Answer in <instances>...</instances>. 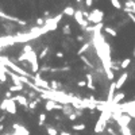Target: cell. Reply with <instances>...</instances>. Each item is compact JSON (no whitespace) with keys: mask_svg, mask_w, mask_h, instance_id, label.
Returning <instances> with one entry per match:
<instances>
[{"mask_svg":"<svg viewBox=\"0 0 135 135\" xmlns=\"http://www.w3.org/2000/svg\"><path fill=\"white\" fill-rule=\"evenodd\" d=\"M104 31L107 32V34H109L112 38H116V37H118V31L115 30V28H112L111 26H105V27H104Z\"/></svg>","mask_w":135,"mask_h":135,"instance_id":"obj_16","label":"cell"},{"mask_svg":"<svg viewBox=\"0 0 135 135\" xmlns=\"http://www.w3.org/2000/svg\"><path fill=\"white\" fill-rule=\"evenodd\" d=\"M0 18L6 19V20H8V22H16V23H19V20H20V19H18L16 16H9V15H7V14H4L2 9H0Z\"/></svg>","mask_w":135,"mask_h":135,"instance_id":"obj_12","label":"cell"},{"mask_svg":"<svg viewBox=\"0 0 135 135\" xmlns=\"http://www.w3.org/2000/svg\"><path fill=\"white\" fill-rule=\"evenodd\" d=\"M61 88H62V84L60 83V81H57V80H50V89H51V91L58 92Z\"/></svg>","mask_w":135,"mask_h":135,"instance_id":"obj_13","label":"cell"},{"mask_svg":"<svg viewBox=\"0 0 135 135\" xmlns=\"http://www.w3.org/2000/svg\"><path fill=\"white\" fill-rule=\"evenodd\" d=\"M91 49V42H86V43H84V45H81V47L78 50H77V55H84L86 51H88Z\"/></svg>","mask_w":135,"mask_h":135,"instance_id":"obj_10","label":"cell"},{"mask_svg":"<svg viewBox=\"0 0 135 135\" xmlns=\"http://www.w3.org/2000/svg\"><path fill=\"white\" fill-rule=\"evenodd\" d=\"M46 132H47V135H58V130H57L55 127L47 126L46 127Z\"/></svg>","mask_w":135,"mask_h":135,"instance_id":"obj_21","label":"cell"},{"mask_svg":"<svg viewBox=\"0 0 135 135\" xmlns=\"http://www.w3.org/2000/svg\"><path fill=\"white\" fill-rule=\"evenodd\" d=\"M3 26H4V30H6L7 34H12L14 31H15V26L11 25V23H3Z\"/></svg>","mask_w":135,"mask_h":135,"instance_id":"obj_17","label":"cell"},{"mask_svg":"<svg viewBox=\"0 0 135 135\" xmlns=\"http://www.w3.org/2000/svg\"><path fill=\"white\" fill-rule=\"evenodd\" d=\"M77 86H80V88H83V86H86V81H83V80L77 81Z\"/></svg>","mask_w":135,"mask_h":135,"instance_id":"obj_29","label":"cell"},{"mask_svg":"<svg viewBox=\"0 0 135 135\" xmlns=\"http://www.w3.org/2000/svg\"><path fill=\"white\" fill-rule=\"evenodd\" d=\"M55 105H57V101H54V100H46L45 108L47 111H53V109H55Z\"/></svg>","mask_w":135,"mask_h":135,"instance_id":"obj_15","label":"cell"},{"mask_svg":"<svg viewBox=\"0 0 135 135\" xmlns=\"http://www.w3.org/2000/svg\"><path fill=\"white\" fill-rule=\"evenodd\" d=\"M131 116L127 114H122L120 115V118L118 119V122H119V127H128L130 126V123H131Z\"/></svg>","mask_w":135,"mask_h":135,"instance_id":"obj_5","label":"cell"},{"mask_svg":"<svg viewBox=\"0 0 135 135\" xmlns=\"http://www.w3.org/2000/svg\"><path fill=\"white\" fill-rule=\"evenodd\" d=\"M111 4L114 6V8H115V9H122V8H123L122 3H120L119 0H111Z\"/></svg>","mask_w":135,"mask_h":135,"instance_id":"obj_24","label":"cell"},{"mask_svg":"<svg viewBox=\"0 0 135 135\" xmlns=\"http://www.w3.org/2000/svg\"><path fill=\"white\" fill-rule=\"evenodd\" d=\"M34 49H32V46L30 45V43H27V45L23 46V49H22V53L23 54H27V53H31Z\"/></svg>","mask_w":135,"mask_h":135,"instance_id":"obj_23","label":"cell"},{"mask_svg":"<svg viewBox=\"0 0 135 135\" xmlns=\"http://www.w3.org/2000/svg\"><path fill=\"white\" fill-rule=\"evenodd\" d=\"M77 118H78V116H77V115H76V112H74V114H72V115H70V116L68 118V119H69L70 122H74V120H76Z\"/></svg>","mask_w":135,"mask_h":135,"instance_id":"obj_31","label":"cell"},{"mask_svg":"<svg viewBox=\"0 0 135 135\" xmlns=\"http://www.w3.org/2000/svg\"><path fill=\"white\" fill-rule=\"evenodd\" d=\"M74 108H73V105L72 104H66V105H64V108H62V115H64V116H66V118H69L72 114H74Z\"/></svg>","mask_w":135,"mask_h":135,"instance_id":"obj_9","label":"cell"},{"mask_svg":"<svg viewBox=\"0 0 135 135\" xmlns=\"http://www.w3.org/2000/svg\"><path fill=\"white\" fill-rule=\"evenodd\" d=\"M62 34H64L65 37H69L70 34H72V27L70 25H65L64 27H62Z\"/></svg>","mask_w":135,"mask_h":135,"instance_id":"obj_20","label":"cell"},{"mask_svg":"<svg viewBox=\"0 0 135 135\" xmlns=\"http://www.w3.org/2000/svg\"><path fill=\"white\" fill-rule=\"evenodd\" d=\"M134 57H135V49H134Z\"/></svg>","mask_w":135,"mask_h":135,"instance_id":"obj_37","label":"cell"},{"mask_svg":"<svg viewBox=\"0 0 135 135\" xmlns=\"http://www.w3.org/2000/svg\"><path fill=\"white\" fill-rule=\"evenodd\" d=\"M47 53H50V47H49V46L45 47V49L42 50V53L39 54V60H43V58H45V57L47 55Z\"/></svg>","mask_w":135,"mask_h":135,"instance_id":"obj_26","label":"cell"},{"mask_svg":"<svg viewBox=\"0 0 135 135\" xmlns=\"http://www.w3.org/2000/svg\"><path fill=\"white\" fill-rule=\"evenodd\" d=\"M120 132H122V135H132V131L130 130V127H120Z\"/></svg>","mask_w":135,"mask_h":135,"instance_id":"obj_25","label":"cell"},{"mask_svg":"<svg viewBox=\"0 0 135 135\" xmlns=\"http://www.w3.org/2000/svg\"><path fill=\"white\" fill-rule=\"evenodd\" d=\"M6 99H14V96H12V92H6Z\"/></svg>","mask_w":135,"mask_h":135,"instance_id":"obj_33","label":"cell"},{"mask_svg":"<svg viewBox=\"0 0 135 135\" xmlns=\"http://www.w3.org/2000/svg\"><path fill=\"white\" fill-rule=\"evenodd\" d=\"M124 97H126V93L124 92H116V95H115V97L112 100V104L114 105H119V103L122 101Z\"/></svg>","mask_w":135,"mask_h":135,"instance_id":"obj_11","label":"cell"},{"mask_svg":"<svg viewBox=\"0 0 135 135\" xmlns=\"http://www.w3.org/2000/svg\"><path fill=\"white\" fill-rule=\"evenodd\" d=\"M86 128V124L84 123H77V124H72V130L74 131H83V130Z\"/></svg>","mask_w":135,"mask_h":135,"instance_id":"obj_19","label":"cell"},{"mask_svg":"<svg viewBox=\"0 0 135 135\" xmlns=\"http://www.w3.org/2000/svg\"><path fill=\"white\" fill-rule=\"evenodd\" d=\"M55 57H57V58H64L65 54H64L62 51H57V53H55Z\"/></svg>","mask_w":135,"mask_h":135,"instance_id":"obj_32","label":"cell"},{"mask_svg":"<svg viewBox=\"0 0 135 135\" xmlns=\"http://www.w3.org/2000/svg\"><path fill=\"white\" fill-rule=\"evenodd\" d=\"M76 11H77V9H74L73 6H66L62 14H64V15H66V16H74Z\"/></svg>","mask_w":135,"mask_h":135,"instance_id":"obj_14","label":"cell"},{"mask_svg":"<svg viewBox=\"0 0 135 135\" xmlns=\"http://www.w3.org/2000/svg\"><path fill=\"white\" fill-rule=\"evenodd\" d=\"M128 76H130V74H128V72H124V73H122V74H120L119 80L116 81V83H115V85H116V91H118V89H120V88H122V86H123L124 84L127 83Z\"/></svg>","mask_w":135,"mask_h":135,"instance_id":"obj_6","label":"cell"},{"mask_svg":"<svg viewBox=\"0 0 135 135\" xmlns=\"http://www.w3.org/2000/svg\"><path fill=\"white\" fill-rule=\"evenodd\" d=\"M14 100H15V103L20 104L25 109H28V104H30V101L27 100V96H25L23 93H18L14 96Z\"/></svg>","mask_w":135,"mask_h":135,"instance_id":"obj_4","label":"cell"},{"mask_svg":"<svg viewBox=\"0 0 135 135\" xmlns=\"http://www.w3.org/2000/svg\"><path fill=\"white\" fill-rule=\"evenodd\" d=\"M104 19V12L99 8H93L92 11L89 12V18H88V22L92 23L93 26H97V25H101Z\"/></svg>","mask_w":135,"mask_h":135,"instance_id":"obj_1","label":"cell"},{"mask_svg":"<svg viewBox=\"0 0 135 135\" xmlns=\"http://www.w3.org/2000/svg\"><path fill=\"white\" fill-rule=\"evenodd\" d=\"M60 135H72V134L66 132V131H60Z\"/></svg>","mask_w":135,"mask_h":135,"instance_id":"obj_34","label":"cell"},{"mask_svg":"<svg viewBox=\"0 0 135 135\" xmlns=\"http://www.w3.org/2000/svg\"><path fill=\"white\" fill-rule=\"evenodd\" d=\"M34 84H35V86H37L38 89L51 91V89H50V83H49V81H46V80H43L39 73L35 74V77H34Z\"/></svg>","mask_w":135,"mask_h":135,"instance_id":"obj_3","label":"cell"},{"mask_svg":"<svg viewBox=\"0 0 135 135\" xmlns=\"http://www.w3.org/2000/svg\"><path fill=\"white\" fill-rule=\"evenodd\" d=\"M3 128H4V126H3V124H0V131H2Z\"/></svg>","mask_w":135,"mask_h":135,"instance_id":"obj_36","label":"cell"},{"mask_svg":"<svg viewBox=\"0 0 135 135\" xmlns=\"http://www.w3.org/2000/svg\"><path fill=\"white\" fill-rule=\"evenodd\" d=\"M84 4H85V7L91 8V7L93 6V2H92V0H86V2H84Z\"/></svg>","mask_w":135,"mask_h":135,"instance_id":"obj_30","label":"cell"},{"mask_svg":"<svg viewBox=\"0 0 135 135\" xmlns=\"http://www.w3.org/2000/svg\"><path fill=\"white\" fill-rule=\"evenodd\" d=\"M115 95H116V85H115V83H111L109 84V89H108V104H112V100L115 97Z\"/></svg>","mask_w":135,"mask_h":135,"instance_id":"obj_7","label":"cell"},{"mask_svg":"<svg viewBox=\"0 0 135 135\" xmlns=\"http://www.w3.org/2000/svg\"><path fill=\"white\" fill-rule=\"evenodd\" d=\"M123 114H127V115H130L132 119H135V108H131V109H126Z\"/></svg>","mask_w":135,"mask_h":135,"instance_id":"obj_27","label":"cell"},{"mask_svg":"<svg viewBox=\"0 0 135 135\" xmlns=\"http://www.w3.org/2000/svg\"><path fill=\"white\" fill-rule=\"evenodd\" d=\"M107 132H108L109 135H118V132L115 131V130H114L112 127H111V126H109V127H107Z\"/></svg>","mask_w":135,"mask_h":135,"instance_id":"obj_28","label":"cell"},{"mask_svg":"<svg viewBox=\"0 0 135 135\" xmlns=\"http://www.w3.org/2000/svg\"><path fill=\"white\" fill-rule=\"evenodd\" d=\"M0 109L6 111V112L15 115L16 114V103L14 99H4L2 103H0Z\"/></svg>","mask_w":135,"mask_h":135,"instance_id":"obj_2","label":"cell"},{"mask_svg":"<svg viewBox=\"0 0 135 135\" xmlns=\"http://www.w3.org/2000/svg\"><path fill=\"white\" fill-rule=\"evenodd\" d=\"M43 15L47 16V15H50V12H49V11H45V12H43Z\"/></svg>","mask_w":135,"mask_h":135,"instance_id":"obj_35","label":"cell"},{"mask_svg":"<svg viewBox=\"0 0 135 135\" xmlns=\"http://www.w3.org/2000/svg\"><path fill=\"white\" fill-rule=\"evenodd\" d=\"M131 58H124L123 61H120V68H122V70H126L127 68L131 65Z\"/></svg>","mask_w":135,"mask_h":135,"instance_id":"obj_18","label":"cell"},{"mask_svg":"<svg viewBox=\"0 0 135 135\" xmlns=\"http://www.w3.org/2000/svg\"><path fill=\"white\" fill-rule=\"evenodd\" d=\"M85 77H86V86H88V89H91V91H96L93 74H92V73H86Z\"/></svg>","mask_w":135,"mask_h":135,"instance_id":"obj_8","label":"cell"},{"mask_svg":"<svg viewBox=\"0 0 135 135\" xmlns=\"http://www.w3.org/2000/svg\"><path fill=\"white\" fill-rule=\"evenodd\" d=\"M45 122H46V114H39V119H38V126L42 127V126H45Z\"/></svg>","mask_w":135,"mask_h":135,"instance_id":"obj_22","label":"cell"}]
</instances>
